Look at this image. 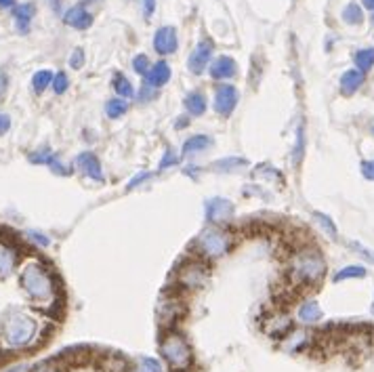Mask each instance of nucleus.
I'll list each match as a JSON object with an SVG mask.
<instances>
[{
    "label": "nucleus",
    "instance_id": "f257e3e1",
    "mask_svg": "<svg viewBox=\"0 0 374 372\" xmlns=\"http://www.w3.org/2000/svg\"><path fill=\"white\" fill-rule=\"evenodd\" d=\"M36 333H38L36 320L19 309H9L0 318V335H3L5 343L13 349L32 345V341L36 339Z\"/></svg>",
    "mask_w": 374,
    "mask_h": 372
},
{
    "label": "nucleus",
    "instance_id": "f03ea898",
    "mask_svg": "<svg viewBox=\"0 0 374 372\" xmlns=\"http://www.w3.org/2000/svg\"><path fill=\"white\" fill-rule=\"evenodd\" d=\"M19 282H21V288L25 291V295H28L32 301L49 303V301H53V297H55L53 276H51L43 265H40V263H28V265L21 269Z\"/></svg>",
    "mask_w": 374,
    "mask_h": 372
},
{
    "label": "nucleus",
    "instance_id": "7ed1b4c3",
    "mask_svg": "<svg viewBox=\"0 0 374 372\" xmlns=\"http://www.w3.org/2000/svg\"><path fill=\"white\" fill-rule=\"evenodd\" d=\"M326 273V263L318 251H301L290 259V278L299 286H313Z\"/></svg>",
    "mask_w": 374,
    "mask_h": 372
},
{
    "label": "nucleus",
    "instance_id": "20e7f679",
    "mask_svg": "<svg viewBox=\"0 0 374 372\" xmlns=\"http://www.w3.org/2000/svg\"><path fill=\"white\" fill-rule=\"evenodd\" d=\"M160 353H162L164 362L169 364L175 372H185L191 366V360H194L187 341L179 333H169V335L162 337Z\"/></svg>",
    "mask_w": 374,
    "mask_h": 372
},
{
    "label": "nucleus",
    "instance_id": "39448f33",
    "mask_svg": "<svg viewBox=\"0 0 374 372\" xmlns=\"http://www.w3.org/2000/svg\"><path fill=\"white\" fill-rule=\"evenodd\" d=\"M229 246H231L229 234H225L221 229H215V227L204 229L196 240V251L206 259H217V257L227 255Z\"/></svg>",
    "mask_w": 374,
    "mask_h": 372
},
{
    "label": "nucleus",
    "instance_id": "423d86ee",
    "mask_svg": "<svg viewBox=\"0 0 374 372\" xmlns=\"http://www.w3.org/2000/svg\"><path fill=\"white\" fill-rule=\"evenodd\" d=\"M179 49V36L173 25H162L154 34V51L158 55H173Z\"/></svg>",
    "mask_w": 374,
    "mask_h": 372
},
{
    "label": "nucleus",
    "instance_id": "0eeeda50",
    "mask_svg": "<svg viewBox=\"0 0 374 372\" xmlns=\"http://www.w3.org/2000/svg\"><path fill=\"white\" fill-rule=\"evenodd\" d=\"M240 101V93L233 85H221L215 91V112L223 118L231 116V112L236 110Z\"/></svg>",
    "mask_w": 374,
    "mask_h": 372
},
{
    "label": "nucleus",
    "instance_id": "6e6552de",
    "mask_svg": "<svg viewBox=\"0 0 374 372\" xmlns=\"http://www.w3.org/2000/svg\"><path fill=\"white\" fill-rule=\"evenodd\" d=\"M209 278V267L202 261H191L185 267L179 269V282L187 288H202Z\"/></svg>",
    "mask_w": 374,
    "mask_h": 372
},
{
    "label": "nucleus",
    "instance_id": "1a4fd4ad",
    "mask_svg": "<svg viewBox=\"0 0 374 372\" xmlns=\"http://www.w3.org/2000/svg\"><path fill=\"white\" fill-rule=\"evenodd\" d=\"M211 57H213V43L211 40H200L198 47L191 51L189 59H187V68L191 74H202L206 68L211 65Z\"/></svg>",
    "mask_w": 374,
    "mask_h": 372
},
{
    "label": "nucleus",
    "instance_id": "9d476101",
    "mask_svg": "<svg viewBox=\"0 0 374 372\" xmlns=\"http://www.w3.org/2000/svg\"><path fill=\"white\" fill-rule=\"evenodd\" d=\"M233 217V204L227 198H213L206 202V219L211 223H227Z\"/></svg>",
    "mask_w": 374,
    "mask_h": 372
},
{
    "label": "nucleus",
    "instance_id": "9b49d317",
    "mask_svg": "<svg viewBox=\"0 0 374 372\" xmlns=\"http://www.w3.org/2000/svg\"><path fill=\"white\" fill-rule=\"evenodd\" d=\"M76 169H80L82 175H87L89 179L93 181H103V167L99 158L93 154V152H82L78 158H76Z\"/></svg>",
    "mask_w": 374,
    "mask_h": 372
},
{
    "label": "nucleus",
    "instance_id": "f8f14e48",
    "mask_svg": "<svg viewBox=\"0 0 374 372\" xmlns=\"http://www.w3.org/2000/svg\"><path fill=\"white\" fill-rule=\"evenodd\" d=\"M63 23L74 28V30H87L91 28L93 23V15L87 11L85 5H76V7H70L63 15Z\"/></svg>",
    "mask_w": 374,
    "mask_h": 372
},
{
    "label": "nucleus",
    "instance_id": "ddd939ff",
    "mask_svg": "<svg viewBox=\"0 0 374 372\" xmlns=\"http://www.w3.org/2000/svg\"><path fill=\"white\" fill-rule=\"evenodd\" d=\"M209 72L213 80H229L238 74V63L229 55H221L209 65Z\"/></svg>",
    "mask_w": 374,
    "mask_h": 372
},
{
    "label": "nucleus",
    "instance_id": "4468645a",
    "mask_svg": "<svg viewBox=\"0 0 374 372\" xmlns=\"http://www.w3.org/2000/svg\"><path fill=\"white\" fill-rule=\"evenodd\" d=\"M183 305H181V301H177V299H160V303H158V318H160V324H173V322H177L181 316H183Z\"/></svg>",
    "mask_w": 374,
    "mask_h": 372
},
{
    "label": "nucleus",
    "instance_id": "2eb2a0df",
    "mask_svg": "<svg viewBox=\"0 0 374 372\" xmlns=\"http://www.w3.org/2000/svg\"><path fill=\"white\" fill-rule=\"evenodd\" d=\"M36 17V5L34 3H21L13 7V21L19 34H28L32 19Z\"/></svg>",
    "mask_w": 374,
    "mask_h": 372
},
{
    "label": "nucleus",
    "instance_id": "dca6fc26",
    "mask_svg": "<svg viewBox=\"0 0 374 372\" xmlns=\"http://www.w3.org/2000/svg\"><path fill=\"white\" fill-rule=\"evenodd\" d=\"M171 76H173V72H171L169 63H166V61H156V63H152V68H149V72L145 76V82H147V85H152L154 89H160V87H164L166 82L171 80Z\"/></svg>",
    "mask_w": 374,
    "mask_h": 372
},
{
    "label": "nucleus",
    "instance_id": "f3484780",
    "mask_svg": "<svg viewBox=\"0 0 374 372\" xmlns=\"http://www.w3.org/2000/svg\"><path fill=\"white\" fill-rule=\"evenodd\" d=\"M341 93L343 95H353L355 91H360V87L364 85V72H360L357 68L355 70H347L343 76H341Z\"/></svg>",
    "mask_w": 374,
    "mask_h": 372
},
{
    "label": "nucleus",
    "instance_id": "a211bd4d",
    "mask_svg": "<svg viewBox=\"0 0 374 372\" xmlns=\"http://www.w3.org/2000/svg\"><path fill=\"white\" fill-rule=\"evenodd\" d=\"M17 263V253H15V248H11L9 244L5 242H0V273L3 276H9L13 271Z\"/></svg>",
    "mask_w": 374,
    "mask_h": 372
},
{
    "label": "nucleus",
    "instance_id": "6ab92c4d",
    "mask_svg": "<svg viewBox=\"0 0 374 372\" xmlns=\"http://www.w3.org/2000/svg\"><path fill=\"white\" fill-rule=\"evenodd\" d=\"M213 145V139L209 135H194L183 143V154L185 156H196L204 149H209Z\"/></svg>",
    "mask_w": 374,
    "mask_h": 372
},
{
    "label": "nucleus",
    "instance_id": "aec40b11",
    "mask_svg": "<svg viewBox=\"0 0 374 372\" xmlns=\"http://www.w3.org/2000/svg\"><path fill=\"white\" fill-rule=\"evenodd\" d=\"M185 110L191 114V116H202L204 112H206V107H209V103H206V97H204V93H200V91H194V93H189L187 97H185Z\"/></svg>",
    "mask_w": 374,
    "mask_h": 372
},
{
    "label": "nucleus",
    "instance_id": "412c9836",
    "mask_svg": "<svg viewBox=\"0 0 374 372\" xmlns=\"http://www.w3.org/2000/svg\"><path fill=\"white\" fill-rule=\"evenodd\" d=\"M53 72L51 70H40L32 76V89L34 93H45L53 85Z\"/></svg>",
    "mask_w": 374,
    "mask_h": 372
},
{
    "label": "nucleus",
    "instance_id": "4be33fe9",
    "mask_svg": "<svg viewBox=\"0 0 374 372\" xmlns=\"http://www.w3.org/2000/svg\"><path fill=\"white\" fill-rule=\"evenodd\" d=\"M112 87H114V91L118 93V97H122V99H129V97L135 95V89H133V85H131V80L124 76V74H116V76H114Z\"/></svg>",
    "mask_w": 374,
    "mask_h": 372
},
{
    "label": "nucleus",
    "instance_id": "5701e85b",
    "mask_svg": "<svg viewBox=\"0 0 374 372\" xmlns=\"http://www.w3.org/2000/svg\"><path fill=\"white\" fill-rule=\"evenodd\" d=\"M299 320L305 324H313L318 320H322V309L315 301H307L299 307Z\"/></svg>",
    "mask_w": 374,
    "mask_h": 372
},
{
    "label": "nucleus",
    "instance_id": "b1692460",
    "mask_svg": "<svg viewBox=\"0 0 374 372\" xmlns=\"http://www.w3.org/2000/svg\"><path fill=\"white\" fill-rule=\"evenodd\" d=\"M127 112H129V101L122 99V97L110 99V101L105 103V114H107V118H112V120L122 118Z\"/></svg>",
    "mask_w": 374,
    "mask_h": 372
},
{
    "label": "nucleus",
    "instance_id": "393cba45",
    "mask_svg": "<svg viewBox=\"0 0 374 372\" xmlns=\"http://www.w3.org/2000/svg\"><path fill=\"white\" fill-rule=\"evenodd\" d=\"M353 61H355V68L360 70V72H368V70H372V65H374V47H370V49H360L355 55H353Z\"/></svg>",
    "mask_w": 374,
    "mask_h": 372
},
{
    "label": "nucleus",
    "instance_id": "a878e982",
    "mask_svg": "<svg viewBox=\"0 0 374 372\" xmlns=\"http://www.w3.org/2000/svg\"><path fill=\"white\" fill-rule=\"evenodd\" d=\"M341 17H343V21H345V23H349V25H360V23H362V19H364V11H362V7H360V5L349 3V5L343 9Z\"/></svg>",
    "mask_w": 374,
    "mask_h": 372
},
{
    "label": "nucleus",
    "instance_id": "bb28decb",
    "mask_svg": "<svg viewBox=\"0 0 374 372\" xmlns=\"http://www.w3.org/2000/svg\"><path fill=\"white\" fill-rule=\"evenodd\" d=\"M364 276H366V269L362 265H347L335 276V282H343V280H351V278H364Z\"/></svg>",
    "mask_w": 374,
    "mask_h": 372
},
{
    "label": "nucleus",
    "instance_id": "cd10ccee",
    "mask_svg": "<svg viewBox=\"0 0 374 372\" xmlns=\"http://www.w3.org/2000/svg\"><path fill=\"white\" fill-rule=\"evenodd\" d=\"M238 167H246V160H242V158H225V160H219V162L213 164L215 171H223V173L236 171Z\"/></svg>",
    "mask_w": 374,
    "mask_h": 372
},
{
    "label": "nucleus",
    "instance_id": "c85d7f7f",
    "mask_svg": "<svg viewBox=\"0 0 374 372\" xmlns=\"http://www.w3.org/2000/svg\"><path fill=\"white\" fill-rule=\"evenodd\" d=\"M51 89H53L55 95H63V93L70 89V78H67V74H63V72L55 74V76H53V85H51Z\"/></svg>",
    "mask_w": 374,
    "mask_h": 372
},
{
    "label": "nucleus",
    "instance_id": "c756f323",
    "mask_svg": "<svg viewBox=\"0 0 374 372\" xmlns=\"http://www.w3.org/2000/svg\"><path fill=\"white\" fill-rule=\"evenodd\" d=\"M149 68H152V61H149L147 55H137V57H133V70H135V74L147 76Z\"/></svg>",
    "mask_w": 374,
    "mask_h": 372
},
{
    "label": "nucleus",
    "instance_id": "7c9ffc66",
    "mask_svg": "<svg viewBox=\"0 0 374 372\" xmlns=\"http://www.w3.org/2000/svg\"><path fill=\"white\" fill-rule=\"evenodd\" d=\"M177 164H179L177 152H175V149H166L164 156H162V160H160V171H166L169 167H177Z\"/></svg>",
    "mask_w": 374,
    "mask_h": 372
},
{
    "label": "nucleus",
    "instance_id": "2f4dec72",
    "mask_svg": "<svg viewBox=\"0 0 374 372\" xmlns=\"http://www.w3.org/2000/svg\"><path fill=\"white\" fill-rule=\"evenodd\" d=\"M53 158H55V154L51 149H38V152L30 154V162H34V164H47V167H49V162Z\"/></svg>",
    "mask_w": 374,
    "mask_h": 372
},
{
    "label": "nucleus",
    "instance_id": "473e14b6",
    "mask_svg": "<svg viewBox=\"0 0 374 372\" xmlns=\"http://www.w3.org/2000/svg\"><path fill=\"white\" fill-rule=\"evenodd\" d=\"M313 217H315V221L332 236V238H337V227H335V223L330 221V217L328 215H322V213H313Z\"/></svg>",
    "mask_w": 374,
    "mask_h": 372
},
{
    "label": "nucleus",
    "instance_id": "72a5a7b5",
    "mask_svg": "<svg viewBox=\"0 0 374 372\" xmlns=\"http://www.w3.org/2000/svg\"><path fill=\"white\" fill-rule=\"evenodd\" d=\"M139 370H135V372H162L160 370V364L154 360V358H141L139 360Z\"/></svg>",
    "mask_w": 374,
    "mask_h": 372
},
{
    "label": "nucleus",
    "instance_id": "f704fd0d",
    "mask_svg": "<svg viewBox=\"0 0 374 372\" xmlns=\"http://www.w3.org/2000/svg\"><path fill=\"white\" fill-rule=\"evenodd\" d=\"M85 51H82V49H76L72 55H70V68L72 70H80L82 65H85Z\"/></svg>",
    "mask_w": 374,
    "mask_h": 372
},
{
    "label": "nucleus",
    "instance_id": "c9c22d12",
    "mask_svg": "<svg viewBox=\"0 0 374 372\" xmlns=\"http://www.w3.org/2000/svg\"><path fill=\"white\" fill-rule=\"evenodd\" d=\"M25 236H28V240H32L34 244H38V246H43V248L51 244V240H49V238H47V236H45L43 231H28Z\"/></svg>",
    "mask_w": 374,
    "mask_h": 372
},
{
    "label": "nucleus",
    "instance_id": "e433bc0d",
    "mask_svg": "<svg viewBox=\"0 0 374 372\" xmlns=\"http://www.w3.org/2000/svg\"><path fill=\"white\" fill-rule=\"evenodd\" d=\"M49 167H51V171H53L55 175H63V177H65V175H70V173H72L63 162H59V158H57V156L49 162Z\"/></svg>",
    "mask_w": 374,
    "mask_h": 372
},
{
    "label": "nucleus",
    "instance_id": "4c0bfd02",
    "mask_svg": "<svg viewBox=\"0 0 374 372\" xmlns=\"http://www.w3.org/2000/svg\"><path fill=\"white\" fill-rule=\"evenodd\" d=\"M139 5H141L143 17H145V19H152V15L156 13V0H139Z\"/></svg>",
    "mask_w": 374,
    "mask_h": 372
},
{
    "label": "nucleus",
    "instance_id": "58836bf2",
    "mask_svg": "<svg viewBox=\"0 0 374 372\" xmlns=\"http://www.w3.org/2000/svg\"><path fill=\"white\" fill-rule=\"evenodd\" d=\"M362 175L368 181H374V160H364L362 162Z\"/></svg>",
    "mask_w": 374,
    "mask_h": 372
},
{
    "label": "nucleus",
    "instance_id": "ea45409f",
    "mask_svg": "<svg viewBox=\"0 0 374 372\" xmlns=\"http://www.w3.org/2000/svg\"><path fill=\"white\" fill-rule=\"evenodd\" d=\"M154 95H156V91H154V87L152 85H147V82H143L141 85V91H139V99L141 101H149V99H154Z\"/></svg>",
    "mask_w": 374,
    "mask_h": 372
},
{
    "label": "nucleus",
    "instance_id": "a19ab883",
    "mask_svg": "<svg viewBox=\"0 0 374 372\" xmlns=\"http://www.w3.org/2000/svg\"><path fill=\"white\" fill-rule=\"evenodd\" d=\"M32 372H61L53 362H45V364H40V366H36Z\"/></svg>",
    "mask_w": 374,
    "mask_h": 372
},
{
    "label": "nucleus",
    "instance_id": "79ce46f5",
    "mask_svg": "<svg viewBox=\"0 0 374 372\" xmlns=\"http://www.w3.org/2000/svg\"><path fill=\"white\" fill-rule=\"evenodd\" d=\"M9 129H11V118L5 116V114H0V135L7 133Z\"/></svg>",
    "mask_w": 374,
    "mask_h": 372
},
{
    "label": "nucleus",
    "instance_id": "37998d69",
    "mask_svg": "<svg viewBox=\"0 0 374 372\" xmlns=\"http://www.w3.org/2000/svg\"><path fill=\"white\" fill-rule=\"evenodd\" d=\"M149 177H152L149 173H141L139 177H135V179H133V181L129 183V187H127V189H135V187H137V185H139L141 181H145V179H149Z\"/></svg>",
    "mask_w": 374,
    "mask_h": 372
},
{
    "label": "nucleus",
    "instance_id": "c03bdc74",
    "mask_svg": "<svg viewBox=\"0 0 374 372\" xmlns=\"http://www.w3.org/2000/svg\"><path fill=\"white\" fill-rule=\"evenodd\" d=\"M7 82H9L7 74H5V72H0V95H5V91H7Z\"/></svg>",
    "mask_w": 374,
    "mask_h": 372
},
{
    "label": "nucleus",
    "instance_id": "a18cd8bd",
    "mask_svg": "<svg viewBox=\"0 0 374 372\" xmlns=\"http://www.w3.org/2000/svg\"><path fill=\"white\" fill-rule=\"evenodd\" d=\"M17 5V0H0V11H5V9H13Z\"/></svg>",
    "mask_w": 374,
    "mask_h": 372
},
{
    "label": "nucleus",
    "instance_id": "49530a36",
    "mask_svg": "<svg viewBox=\"0 0 374 372\" xmlns=\"http://www.w3.org/2000/svg\"><path fill=\"white\" fill-rule=\"evenodd\" d=\"M362 3H364V7H366V9L374 11V0H362Z\"/></svg>",
    "mask_w": 374,
    "mask_h": 372
},
{
    "label": "nucleus",
    "instance_id": "de8ad7c7",
    "mask_svg": "<svg viewBox=\"0 0 374 372\" xmlns=\"http://www.w3.org/2000/svg\"><path fill=\"white\" fill-rule=\"evenodd\" d=\"M372 313H374V301H372Z\"/></svg>",
    "mask_w": 374,
    "mask_h": 372
},
{
    "label": "nucleus",
    "instance_id": "09e8293b",
    "mask_svg": "<svg viewBox=\"0 0 374 372\" xmlns=\"http://www.w3.org/2000/svg\"><path fill=\"white\" fill-rule=\"evenodd\" d=\"M372 21H374V15H372Z\"/></svg>",
    "mask_w": 374,
    "mask_h": 372
}]
</instances>
